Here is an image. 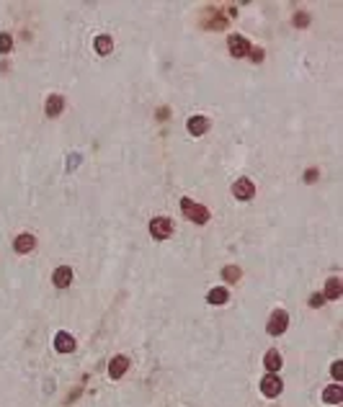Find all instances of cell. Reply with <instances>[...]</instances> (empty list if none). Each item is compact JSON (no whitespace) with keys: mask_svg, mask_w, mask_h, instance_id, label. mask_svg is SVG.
I'll list each match as a JSON object with an SVG mask.
<instances>
[{"mask_svg":"<svg viewBox=\"0 0 343 407\" xmlns=\"http://www.w3.org/2000/svg\"><path fill=\"white\" fill-rule=\"evenodd\" d=\"M181 212L194 222V224H204L209 222V209L201 207V204H194L191 198H181Z\"/></svg>","mask_w":343,"mask_h":407,"instance_id":"1","label":"cell"},{"mask_svg":"<svg viewBox=\"0 0 343 407\" xmlns=\"http://www.w3.org/2000/svg\"><path fill=\"white\" fill-rule=\"evenodd\" d=\"M170 232H173V222L168 217H155L150 222V235H153V240H168Z\"/></svg>","mask_w":343,"mask_h":407,"instance_id":"2","label":"cell"},{"mask_svg":"<svg viewBox=\"0 0 343 407\" xmlns=\"http://www.w3.org/2000/svg\"><path fill=\"white\" fill-rule=\"evenodd\" d=\"M227 47H230V54L232 57H245L250 52V41L245 36H240V34H232L227 39Z\"/></svg>","mask_w":343,"mask_h":407,"instance_id":"3","label":"cell"},{"mask_svg":"<svg viewBox=\"0 0 343 407\" xmlns=\"http://www.w3.org/2000/svg\"><path fill=\"white\" fill-rule=\"evenodd\" d=\"M289 325V314L284 309H276L271 314V320H268V335H282Z\"/></svg>","mask_w":343,"mask_h":407,"instance_id":"4","label":"cell"},{"mask_svg":"<svg viewBox=\"0 0 343 407\" xmlns=\"http://www.w3.org/2000/svg\"><path fill=\"white\" fill-rule=\"evenodd\" d=\"M253 193H255V186L250 183L248 178H240V180H235V183H232V196L235 198L248 201V198H253Z\"/></svg>","mask_w":343,"mask_h":407,"instance_id":"5","label":"cell"},{"mask_svg":"<svg viewBox=\"0 0 343 407\" xmlns=\"http://www.w3.org/2000/svg\"><path fill=\"white\" fill-rule=\"evenodd\" d=\"M282 389H284V384H282V379H279L276 374H268V376L261 379V392H263L266 397H276Z\"/></svg>","mask_w":343,"mask_h":407,"instance_id":"6","label":"cell"},{"mask_svg":"<svg viewBox=\"0 0 343 407\" xmlns=\"http://www.w3.org/2000/svg\"><path fill=\"white\" fill-rule=\"evenodd\" d=\"M126 369H129V358H126V356H116V358H111V364H109V376L119 379V376L126 374Z\"/></svg>","mask_w":343,"mask_h":407,"instance_id":"7","label":"cell"},{"mask_svg":"<svg viewBox=\"0 0 343 407\" xmlns=\"http://www.w3.org/2000/svg\"><path fill=\"white\" fill-rule=\"evenodd\" d=\"M54 348H57L59 353H73V351H75L73 335H70V332H57V335H54Z\"/></svg>","mask_w":343,"mask_h":407,"instance_id":"8","label":"cell"},{"mask_svg":"<svg viewBox=\"0 0 343 407\" xmlns=\"http://www.w3.org/2000/svg\"><path fill=\"white\" fill-rule=\"evenodd\" d=\"M52 281H54V286H59V289L70 286V281H73V268L59 265V268L54 270V274H52Z\"/></svg>","mask_w":343,"mask_h":407,"instance_id":"9","label":"cell"},{"mask_svg":"<svg viewBox=\"0 0 343 407\" xmlns=\"http://www.w3.org/2000/svg\"><path fill=\"white\" fill-rule=\"evenodd\" d=\"M207 129H209V119L207 116H191L188 119V131L194 134V137H201Z\"/></svg>","mask_w":343,"mask_h":407,"instance_id":"10","label":"cell"},{"mask_svg":"<svg viewBox=\"0 0 343 407\" xmlns=\"http://www.w3.org/2000/svg\"><path fill=\"white\" fill-rule=\"evenodd\" d=\"M13 247H16V253H31L34 247H36V240L31 235H18L16 242H13Z\"/></svg>","mask_w":343,"mask_h":407,"instance_id":"11","label":"cell"},{"mask_svg":"<svg viewBox=\"0 0 343 407\" xmlns=\"http://www.w3.org/2000/svg\"><path fill=\"white\" fill-rule=\"evenodd\" d=\"M323 399H325V402H330V404H340V402H343V387H340V384H333V387H325V392H323Z\"/></svg>","mask_w":343,"mask_h":407,"instance_id":"12","label":"cell"},{"mask_svg":"<svg viewBox=\"0 0 343 407\" xmlns=\"http://www.w3.org/2000/svg\"><path fill=\"white\" fill-rule=\"evenodd\" d=\"M62 106H65V101H62V96H49L47 98V116L54 119L62 114Z\"/></svg>","mask_w":343,"mask_h":407,"instance_id":"13","label":"cell"},{"mask_svg":"<svg viewBox=\"0 0 343 407\" xmlns=\"http://www.w3.org/2000/svg\"><path fill=\"white\" fill-rule=\"evenodd\" d=\"M227 299H230V294H227V289H222V286L212 289V291L207 294V302H209V304H225Z\"/></svg>","mask_w":343,"mask_h":407,"instance_id":"14","label":"cell"},{"mask_svg":"<svg viewBox=\"0 0 343 407\" xmlns=\"http://www.w3.org/2000/svg\"><path fill=\"white\" fill-rule=\"evenodd\" d=\"M340 291H343V286H340V279H330V281L325 284V291H323V297H325V299H338V297H340Z\"/></svg>","mask_w":343,"mask_h":407,"instance_id":"15","label":"cell"},{"mask_svg":"<svg viewBox=\"0 0 343 407\" xmlns=\"http://www.w3.org/2000/svg\"><path fill=\"white\" fill-rule=\"evenodd\" d=\"M266 369L271 374H276L279 369H282V356H279V351H268L266 353Z\"/></svg>","mask_w":343,"mask_h":407,"instance_id":"16","label":"cell"},{"mask_svg":"<svg viewBox=\"0 0 343 407\" xmlns=\"http://www.w3.org/2000/svg\"><path fill=\"white\" fill-rule=\"evenodd\" d=\"M111 49H114L111 36H106V34H103V36H98V39H96V52H98V54H109Z\"/></svg>","mask_w":343,"mask_h":407,"instance_id":"17","label":"cell"},{"mask_svg":"<svg viewBox=\"0 0 343 407\" xmlns=\"http://www.w3.org/2000/svg\"><path fill=\"white\" fill-rule=\"evenodd\" d=\"M222 276H225L227 281H238V279H240V268H238V265H225V268H222Z\"/></svg>","mask_w":343,"mask_h":407,"instance_id":"18","label":"cell"},{"mask_svg":"<svg viewBox=\"0 0 343 407\" xmlns=\"http://www.w3.org/2000/svg\"><path fill=\"white\" fill-rule=\"evenodd\" d=\"M13 49V36L11 34H0V54H8Z\"/></svg>","mask_w":343,"mask_h":407,"instance_id":"19","label":"cell"},{"mask_svg":"<svg viewBox=\"0 0 343 407\" xmlns=\"http://www.w3.org/2000/svg\"><path fill=\"white\" fill-rule=\"evenodd\" d=\"M310 24V16L307 13H297L294 16V26H307Z\"/></svg>","mask_w":343,"mask_h":407,"instance_id":"20","label":"cell"},{"mask_svg":"<svg viewBox=\"0 0 343 407\" xmlns=\"http://www.w3.org/2000/svg\"><path fill=\"white\" fill-rule=\"evenodd\" d=\"M248 54L253 57V62H261V59H263V49H261V47H250Z\"/></svg>","mask_w":343,"mask_h":407,"instance_id":"21","label":"cell"},{"mask_svg":"<svg viewBox=\"0 0 343 407\" xmlns=\"http://www.w3.org/2000/svg\"><path fill=\"white\" fill-rule=\"evenodd\" d=\"M333 376H335V381L343 379V364H340V361H335V364H333Z\"/></svg>","mask_w":343,"mask_h":407,"instance_id":"22","label":"cell"},{"mask_svg":"<svg viewBox=\"0 0 343 407\" xmlns=\"http://www.w3.org/2000/svg\"><path fill=\"white\" fill-rule=\"evenodd\" d=\"M75 165H80V155H70L67 157V170H75Z\"/></svg>","mask_w":343,"mask_h":407,"instance_id":"23","label":"cell"},{"mask_svg":"<svg viewBox=\"0 0 343 407\" xmlns=\"http://www.w3.org/2000/svg\"><path fill=\"white\" fill-rule=\"evenodd\" d=\"M323 302H325V297H323V294H315V297L310 299V304H312V307H320Z\"/></svg>","mask_w":343,"mask_h":407,"instance_id":"24","label":"cell"}]
</instances>
